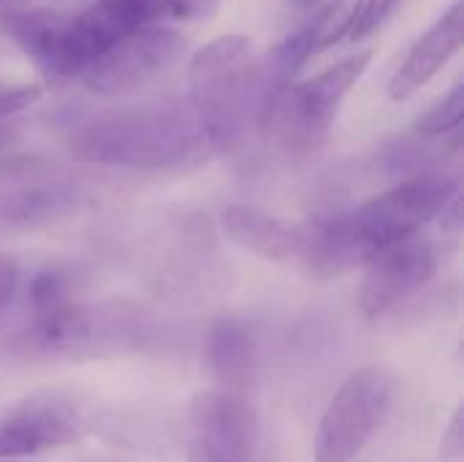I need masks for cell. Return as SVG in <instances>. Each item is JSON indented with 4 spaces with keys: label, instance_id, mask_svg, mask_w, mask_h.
<instances>
[{
    "label": "cell",
    "instance_id": "cell-1",
    "mask_svg": "<svg viewBox=\"0 0 464 462\" xmlns=\"http://www.w3.org/2000/svg\"><path fill=\"white\" fill-rule=\"evenodd\" d=\"M457 193L459 182L449 174L408 177L351 212L313 223L302 264L315 278L343 275L375 251L419 234Z\"/></svg>",
    "mask_w": 464,
    "mask_h": 462
},
{
    "label": "cell",
    "instance_id": "cell-2",
    "mask_svg": "<svg viewBox=\"0 0 464 462\" xmlns=\"http://www.w3.org/2000/svg\"><path fill=\"white\" fill-rule=\"evenodd\" d=\"M73 158L139 172H177L212 150L190 103L155 101L87 117L68 133Z\"/></svg>",
    "mask_w": 464,
    "mask_h": 462
},
{
    "label": "cell",
    "instance_id": "cell-3",
    "mask_svg": "<svg viewBox=\"0 0 464 462\" xmlns=\"http://www.w3.org/2000/svg\"><path fill=\"white\" fill-rule=\"evenodd\" d=\"M150 343L147 319L128 305H79L65 302L33 313V321L8 340L5 354L27 362L92 359L122 351H139Z\"/></svg>",
    "mask_w": 464,
    "mask_h": 462
},
{
    "label": "cell",
    "instance_id": "cell-4",
    "mask_svg": "<svg viewBox=\"0 0 464 462\" xmlns=\"http://www.w3.org/2000/svg\"><path fill=\"white\" fill-rule=\"evenodd\" d=\"M253 49L245 35H218L188 68L190 106L218 152H234L253 123Z\"/></svg>",
    "mask_w": 464,
    "mask_h": 462
},
{
    "label": "cell",
    "instance_id": "cell-5",
    "mask_svg": "<svg viewBox=\"0 0 464 462\" xmlns=\"http://www.w3.org/2000/svg\"><path fill=\"white\" fill-rule=\"evenodd\" d=\"M397 398V376L386 365H364L345 378L326 406L313 457L315 462H356L383 428Z\"/></svg>",
    "mask_w": 464,
    "mask_h": 462
},
{
    "label": "cell",
    "instance_id": "cell-6",
    "mask_svg": "<svg viewBox=\"0 0 464 462\" xmlns=\"http://www.w3.org/2000/svg\"><path fill=\"white\" fill-rule=\"evenodd\" d=\"M370 60V49L356 52L334 63L332 68L315 74L313 79L291 84L285 95L277 101L264 131H275L288 152L307 155L318 150L326 142L329 128L334 125L337 112L348 98L351 87L364 76Z\"/></svg>",
    "mask_w": 464,
    "mask_h": 462
},
{
    "label": "cell",
    "instance_id": "cell-7",
    "mask_svg": "<svg viewBox=\"0 0 464 462\" xmlns=\"http://www.w3.org/2000/svg\"><path fill=\"white\" fill-rule=\"evenodd\" d=\"M169 242L150 278L158 297L174 305H204L228 289V261L207 223L185 221Z\"/></svg>",
    "mask_w": 464,
    "mask_h": 462
},
{
    "label": "cell",
    "instance_id": "cell-8",
    "mask_svg": "<svg viewBox=\"0 0 464 462\" xmlns=\"http://www.w3.org/2000/svg\"><path fill=\"white\" fill-rule=\"evenodd\" d=\"M359 305L367 321L378 324L397 316L438 275V251L419 234L375 251L367 261Z\"/></svg>",
    "mask_w": 464,
    "mask_h": 462
},
{
    "label": "cell",
    "instance_id": "cell-9",
    "mask_svg": "<svg viewBox=\"0 0 464 462\" xmlns=\"http://www.w3.org/2000/svg\"><path fill=\"white\" fill-rule=\"evenodd\" d=\"M182 54L185 38L169 27L152 25L109 46L82 71L79 79L95 95H128L155 82Z\"/></svg>",
    "mask_w": 464,
    "mask_h": 462
},
{
    "label": "cell",
    "instance_id": "cell-10",
    "mask_svg": "<svg viewBox=\"0 0 464 462\" xmlns=\"http://www.w3.org/2000/svg\"><path fill=\"white\" fill-rule=\"evenodd\" d=\"M188 428L190 447L212 462H256L261 422L242 392H198L188 408Z\"/></svg>",
    "mask_w": 464,
    "mask_h": 462
},
{
    "label": "cell",
    "instance_id": "cell-11",
    "mask_svg": "<svg viewBox=\"0 0 464 462\" xmlns=\"http://www.w3.org/2000/svg\"><path fill=\"white\" fill-rule=\"evenodd\" d=\"M87 430L79 406L60 392H35L0 417V460L73 444Z\"/></svg>",
    "mask_w": 464,
    "mask_h": 462
},
{
    "label": "cell",
    "instance_id": "cell-12",
    "mask_svg": "<svg viewBox=\"0 0 464 462\" xmlns=\"http://www.w3.org/2000/svg\"><path fill=\"white\" fill-rule=\"evenodd\" d=\"M5 33L22 46V52L41 68L46 79H73L90 65V54L76 33L73 19L68 16L19 8L5 25Z\"/></svg>",
    "mask_w": 464,
    "mask_h": 462
},
{
    "label": "cell",
    "instance_id": "cell-13",
    "mask_svg": "<svg viewBox=\"0 0 464 462\" xmlns=\"http://www.w3.org/2000/svg\"><path fill=\"white\" fill-rule=\"evenodd\" d=\"M220 226L231 242L269 261H302L313 231V223H294L250 204L226 207Z\"/></svg>",
    "mask_w": 464,
    "mask_h": 462
},
{
    "label": "cell",
    "instance_id": "cell-14",
    "mask_svg": "<svg viewBox=\"0 0 464 462\" xmlns=\"http://www.w3.org/2000/svg\"><path fill=\"white\" fill-rule=\"evenodd\" d=\"M464 35V5L454 3L408 52V57L402 60V65L397 68L392 84H389V95L394 101H402L408 95H413L416 90H421L432 76H438L443 71V65L459 52Z\"/></svg>",
    "mask_w": 464,
    "mask_h": 462
},
{
    "label": "cell",
    "instance_id": "cell-15",
    "mask_svg": "<svg viewBox=\"0 0 464 462\" xmlns=\"http://www.w3.org/2000/svg\"><path fill=\"white\" fill-rule=\"evenodd\" d=\"M258 327L253 321L226 316L212 324L207 338V359L223 389L245 392L258 376Z\"/></svg>",
    "mask_w": 464,
    "mask_h": 462
},
{
    "label": "cell",
    "instance_id": "cell-16",
    "mask_svg": "<svg viewBox=\"0 0 464 462\" xmlns=\"http://www.w3.org/2000/svg\"><path fill=\"white\" fill-rule=\"evenodd\" d=\"M313 57V49L307 44L304 30H296L294 35L275 44L261 60H256L253 71V123L258 128H266L277 101L285 95V90L294 84L302 65Z\"/></svg>",
    "mask_w": 464,
    "mask_h": 462
},
{
    "label": "cell",
    "instance_id": "cell-17",
    "mask_svg": "<svg viewBox=\"0 0 464 462\" xmlns=\"http://www.w3.org/2000/svg\"><path fill=\"white\" fill-rule=\"evenodd\" d=\"M76 188L57 172L14 191L0 193V221L11 226H46L68 218L76 210Z\"/></svg>",
    "mask_w": 464,
    "mask_h": 462
},
{
    "label": "cell",
    "instance_id": "cell-18",
    "mask_svg": "<svg viewBox=\"0 0 464 462\" xmlns=\"http://www.w3.org/2000/svg\"><path fill=\"white\" fill-rule=\"evenodd\" d=\"M125 25L136 33L160 22H201L215 16L220 0H111Z\"/></svg>",
    "mask_w": 464,
    "mask_h": 462
},
{
    "label": "cell",
    "instance_id": "cell-19",
    "mask_svg": "<svg viewBox=\"0 0 464 462\" xmlns=\"http://www.w3.org/2000/svg\"><path fill=\"white\" fill-rule=\"evenodd\" d=\"M362 3L364 0H329L318 11V16L307 27H302L304 35H307V44H310L313 54H318V52L340 44L343 38H348V33H351L353 22L359 16Z\"/></svg>",
    "mask_w": 464,
    "mask_h": 462
},
{
    "label": "cell",
    "instance_id": "cell-20",
    "mask_svg": "<svg viewBox=\"0 0 464 462\" xmlns=\"http://www.w3.org/2000/svg\"><path fill=\"white\" fill-rule=\"evenodd\" d=\"M464 117V84H454L443 101H438L413 128V133L427 139H443L462 128Z\"/></svg>",
    "mask_w": 464,
    "mask_h": 462
},
{
    "label": "cell",
    "instance_id": "cell-21",
    "mask_svg": "<svg viewBox=\"0 0 464 462\" xmlns=\"http://www.w3.org/2000/svg\"><path fill=\"white\" fill-rule=\"evenodd\" d=\"M71 297H73V278H71L68 270L46 267V270H41L30 280V305H33V313H41V310H52L57 305H65V302H71Z\"/></svg>",
    "mask_w": 464,
    "mask_h": 462
},
{
    "label": "cell",
    "instance_id": "cell-22",
    "mask_svg": "<svg viewBox=\"0 0 464 462\" xmlns=\"http://www.w3.org/2000/svg\"><path fill=\"white\" fill-rule=\"evenodd\" d=\"M57 166L44 155H0V193L54 174Z\"/></svg>",
    "mask_w": 464,
    "mask_h": 462
},
{
    "label": "cell",
    "instance_id": "cell-23",
    "mask_svg": "<svg viewBox=\"0 0 464 462\" xmlns=\"http://www.w3.org/2000/svg\"><path fill=\"white\" fill-rule=\"evenodd\" d=\"M400 3L402 0H364L362 8H359L356 22H353L351 33H348V38L351 41H364L367 35L381 30L392 19V14L400 8Z\"/></svg>",
    "mask_w": 464,
    "mask_h": 462
},
{
    "label": "cell",
    "instance_id": "cell-24",
    "mask_svg": "<svg viewBox=\"0 0 464 462\" xmlns=\"http://www.w3.org/2000/svg\"><path fill=\"white\" fill-rule=\"evenodd\" d=\"M41 98V87L35 84H5L0 82V117L16 114L33 106Z\"/></svg>",
    "mask_w": 464,
    "mask_h": 462
},
{
    "label": "cell",
    "instance_id": "cell-25",
    "mask_svg": "<svg viewBox=\"0 0 464 462\" xmlns=\"http://www.w3.org/2000/svg\"><path fill=\"white\" fill-rule=\"evenodd\" d=\"M464 455V428H462V408L454 411V419L440 441V460L459 462Z\"/></svg>",
    "mask_w": 464,
    "mask_h": 462
},
{
    "label": "cell",
    "instance_id": "cell-26",
    "mask_svg": "<svg viewBox=\"0 0 464 462\" xmlns=\"http://www.w3.org/2000/svg\"><path fill=\"white\" fill-rule=\"evenodd\" d=\"M19 286V267L11 256L0 253V316L5 313V308L11 305L14 294Z\"/></svg>",
    "mask_w": 464,
    "mask_h": 462
},
{
    "label": "cell",
    "instance_id": "cell-27",
    "mask_svg": "<svg viewBox=\"0 0 464 462\" xmlns=\"http://www.w3.org/2000/svg\"><path fill=\"white\" fill-rule=\"evenodd\" d=\"M438 218H440L443 231H449V234H457L462 229V199H459V193L438 212Z\"/></svg>",
    "mask_w": 464,
    "mask_h": 462
},
{
    "label": "cell",
    "instance_id": "cell-28",
    "mask_svg": "<svg viewBox=\"0 0 464 462\" xmlns=\"http://www.w3.org/2000/svg\"><path fill=\"white\" fill-rule=\"evenodd\" d=\"M22 8V3L19 0H0V27L5 30V25L14 19V14Z\"/></svg>",
    "mask_w": 464,
    "mask_h": 462
},
{
    "label": "cell",
    "instance_id": "cell-29",
    "mask_svg": "<svg viewBox=\"0 0 464 462\" xmlns=\"http://www.w3.org/2000/svg\"><path fill=\"white\" fill-rule=\"evenodd\" d=\"M14 133H16V131H14L11 125H5V123H0V150H5V147H8V144H11V142L16 139Z\"/></svg>",
    "mask_w": 464,
    "mask_h": 462
},
{
    "label": "cell",
    "instance_id": "cell-30",
    "mask_svg": "<svg viewBox=\"0 0 464 462\" xmlns=\"http://www.w3.org/2000/svg\"><path fill=\"white\" fill-rule=\"evenodd\" d=\"M321 0H291V8H296V11H304V8H313V5H318Z\"/></svg>",
    "mask_w": 464,
    "mask_h": 462
},
{
    "label": "cell",
    "instance_id": "cell-31",
    "mask_svg": "<svg viewBox=\"0 0 464 462\" xmlns=\"http://www.w3.org/2000/svg\"><path fill=\"white\" fill-rule=\"evenodd\" d=\"M188 460L190 462H212L209 457H204L196 447H188Z\"/></svg>",
    "mask_w": 464,
    "mask_h": 462
},
{
    "label": "cell",
    "instance_id": "cell-32",
    "mask_svg": "<svg viewBox=\"0 0 464 462\" xmlns=\"http://www.w3.org/2000/svg\"><path fill=\"white\" fill-rule=\"evenodd\" d=\"M0 462H16V460H0Z\"/></svg>",
    "mask_w": 464,
    "mask_h": 462
},
{
    "label": "cell",
    "instance_id": "cell-33",
    "mask_svg": "<svg viewBox=\"0 0 464 462\" xmlns=\"http://www.w3.org/2000/svg\"><path fill=\"white\" fill-rule=\"evenodd\" d=\"M19 3H24V0H19Z\"/></svg>",
    "mask_w": 464,
    "mask_h": 462
}]
</instances>
